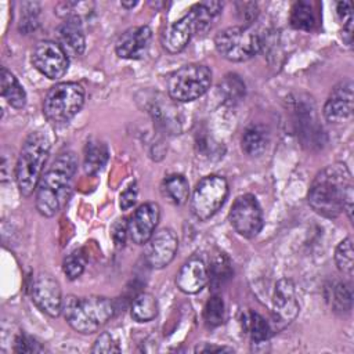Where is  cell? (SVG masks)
<instances>
[{
  "mask_svg": "<svg viewBox=\"0 0 354 354\" xmlns=\"http://www.w3.org/2000/svg\"><path fill=\"white\" fill-rule=\"evenodd\" d=\"M351 194H354V184L348 167L344 163H333L317 173L307 201L319 216L335 218L343 212L344 202Z\"/></svg>",
  "mask_w": 354,
  "mask_h": 354,
  "instance_id": "cell-1",
  "label": "cell"
},
{
  "mask_svg": "<svg viewBox=\"0 0 354 354\" xmlns=\"http://www.w3.org/2000/svg\"><path fill=\"white\" fill-rule=\"evenodd\" d=\"M76 167V156L72 152H64L41 174L36 188V209L41 216L53 217L66 205Z\"/></svg>",
  "mask_w": 354,
  "mask_h": 354,
  "instance_id": "cell-2",
  "label": "cell"
},
{
  "mask_svg": "<svg viewBox=\"0 0 354 354\" xmlns=\"http://www.w3.org/2000/svg\"><path fill=\"white\" fill-rule=\"evenodd\" d=\"M223 3L202 1L192 6L180 19L170 24L162 33V46L170 54L183 51L195 33L206 32L221 12Z\"/></svg>",
  "mask_w": 354,
  "mask_h": 354,
  "instance_id": "cell-3",
  "label": "cell"
},
{
  "mask_svg": "<svg viewBox=\"0 0 354 354\" xmlns=\"http://www.w3.org/2000/svg\"><path fill=\"white\" fill-rule=\"evenodd\" d=\"M50 148V140L40 131H33L25 138L15 166V181L22 196L28 198L36 191Z\"/></svg>",
  "mask_w": 354,
  "mask_h": 354,
  "instance_id": "cell-4",
  "label": "cell"
},
{
  "mask_svg": "<svg viewBox=\"0 0 354 354\" xmlns=\"http://www.w3.org/2000/svg\"><path fill=\"white\" fill-rule=\"evenodd\" d=\"M113 303L104 296H68L62 304L66 322L79 333L97 332L113 315Z\"/></svg>",
  "mask_w": 354,
  "mask_h": 354,
  "instance_id": "cell-5",
  "label": "cell"
},
{
  "mask_svg": "<svg viewBox=\"0 0 354 354\" xmlns=\"http://www.w3.org/2000/svg\"><path fill=\"white\" fill-rule=\"evenodd\" d=\"M84 104V88L75 82H62L53 86L43 101V113L51 123L69 122Z\"/></svg>",
  "mask_w": 354,
  "mask_h": 354,
  "instance_id": "cell-6",
  "label": "cell"
},
{
  "mask_svg": "<svg viewBox=\"0 0 354 354\" xmlns=\"http://www.w3.org/2000/svg\"><path fill=\"white\" fill-rule=\"evenodd\" d=\"M212 84V71L202 64H188L173 72L167 93L173 101L189 102L202 97Z\"/></svg>",
  "mask_w": 354,
  "mask_h": 354,
  "instance_id": "cell-7",
  "label": "cell"
},
{
  "mask_svg": "<svg viewBox=\"0 0 354 354\" xmlns=\"http://www.w3.org/2000/svg\"><path fill=\"white\" fill-rule=\"evenodd\" d=\"M261 37L249 26H230L218 32L214 46L218 54L232 62H242L253 58L261 48Z\"/></svg>",
  "mask_w": 354,
  "mask_h": 354,
  "instance_id": "cell-8",
  "label": "cell"
},
{
  "mask_svg": "<svg viewBox=\"0 0 354 354\" xmlns=\"http://www.w3.org/2000/svg\"><path fill=\"white\" fill-rule=\"evenodd\" d=\"M227 196V180L217 174L206 176L196 184L192 192L191 212L198 220L206 221L218 212V209L224 205Z\"/></svg>",
  "mask_w": 354,
  "mask_h": 354,
  "instance_id": "cell-9",
  "label": "cell"
},
{
  "mask_svg": "<svg viewBox=\"0 0 354 354\" xmlns=\"http://www.w3.org/2000/svg\"><path fill=\"white\" fill-rule=\"evenodd\" d=\"M230 223L243 238H253L261 231L263 212L254 195L245 194L235 199L230 210Z\"/></svg>",
  "mask_w": 354,
  "mask_h": 354,
  "instance_id": "cell-10",
  "label": "cell"
},
{
  "mask_svg": "<svg viewBox=\"0 0 354 354\" xmlns=\"http://www.w3.org/2000/svg\"><path fill=\"white\" fill-rule=\"evenodd\" d=\"M33 66L51 80L61 79L69 66V57L61 46L51 40H40L32 50Z\"/></svg>",
  "mask_w": 354,
  "mask_h": 354,
  "instance_id": "cell-11",
  "label": "cell"
},
{
  "mask_svg": "<svg viewBox=\"0 0 354 354\" xmlns=\"http://www.w3.org/2000/svg\"><path fill=\"white\" fill-rule=\"evenodd\" d=\"M30 293L33 303L47 315L58 317L62 313L64 300L61 286L53 275L47 272L37 274L33 278Z\"/></svg>",
  "mask_w": 354,
  "mask_h": 354,
  "instance_id": "cell-12",
  "label": "cell"
},
{
  "mask_svg": "<svg viewBox=\"0 0 354 354\" xmlns=\"http://www.w3.org/2000/svg\"><path fill=\"white\" fill-rule=\"evenodd\" d=\"M178 249V239L173 230L162 228L149 238L145 248V260L152 268H163L170 264Z\"/></svg>",
  "mask_w": 354,
  "mask_h": 354,
  "instance_id": "cell-13",
  "label": "cell"
},
{
  "mask_svg": "<svg viewBox=\"0 0 354 354\" xmlns=\"http://www.w3.org/2000/svg\"><path fill=\"white\" fill-rule=\"evenodd\" d=\"M353 88L354 84L351 79H346L332 88L324 105V116L328 122L343 123L353 116Z\"/></svg>",
  "mask_w": 354,
  "mask_h": 354,
  "instance_id": "cell-14",
  "label": "cell"
},
{
  "mask_svg": "<svg viewBox=\"0 0 354 354\" xmlns=\"http://www.w3.org/2000/svg\"><path fill=\"white\" fill-rule=\"evenodd\" d=\"M160 218V207L155 202L141 205L127 221L130 239L137 245H145L153 235Z\"/></svg>",
  "mask_w": 354,
  "mask_h": 354,
  "instance_id": "cell-15",
  "label": "cell"
},
{
  "mask_svg": "<svg viewBox=\"0 0 354 354\" xmlns=\"http://www.w3.org/2000/svg\"><path fill=\"white\" fill-rule=\"evenodd\" d=\"M300 306L296 297L295 285L290 279L282 278L275 283L272 295V313L277 324L288 325L299 314Z\"/></svg>",
  "mask_w": 354,
  "mask_h": 354,
  "instance_id": "cell-16",
  "label": "cell"
},
{
  "mask_svg": "<svg viewBox=\"0 0 354 354\" xmlns=\"http://www.w3.org/2000/svg\"><path fill=\"white\" fill-rule=\"evenodd\" d=\"M151 39L152 30L149 26H133L119 36L115 46L116 54L124 59H140L147 54Z\"/></svg>",
  "mask_w": 354,
  "mask_h": 354,
  "instance_id": "cell-17",
  "label": "cell"
},
{
  "mask_svg": "<svg viewBox=\"0 0 354 354\" xmlns=\"http://www.w3.org/2000/svg\"><path fill=\"white\" fill-rule=\"evenodd\" d=\"M209 281V267L199 256L188 259L180 268L176 277L177 288L187 293H198Z\"/></svg>",
  "mask_w": 354,
  "mask_h": 354,
  "instance_id": "cell-18",
  "label": "cell"
},
{
  "mask_svg": "<svg viewBox=\"0 0 354 354\" xmlns=\"http://www.w3.org/2000/svg\"><path fill=\"white\" fill-rule=\"evenodd\" d=\"M58 44L68 57H79L86 48L84 30L80 18H66L57 29Z\"/></svg>",
  "mask_w": 354,
  "mask_h": 354,
  "instance_id": "cell-19",
  "label": "cell"
},
{
  "mask_svg": "<svg viewBox=\"0 0 354 354\" xmlns=\"http://www.w3.org/2000/svg\"><path fill=\"white\" fill-rule=\"evenodd\" d=\"M270 141V134L266 126L252 124L242 136V151L253 158L263 155L267 149Z\"/></svg>",
  "mask_w": 354,
  "mask_h": 354,
  "instance_id": "cell-20",
  "label": "cell"
},
{
  "mask_svg": "<svg viewBox=\"0 0 354 354\" xmlns=\"http://www.w3.org/2000/svg\"><path fill=\"white\" fill-rule=\"evenodd\" d=\"M1 95L15 109H21L26 104V93L18 79L6 66L1 68Z\"/></svg>",
  "mask_w": 354,
  "mask_h": 354,
  "instance_id": "cell-21",
  "label": "cell"
},
{
  "mask_svg": "<svg viewBox=\"0 0 354 354\" xmlns=\"http://www.w3.org/2000/svg\"><path fill=\"white\" fill-rule=\"evenodd\" d=\"M162 195L173 205H183L189 195V184L183 174H170L160 184Z\"/></svg>",
  "mask_w": 354,
  "mask_h": 354,
  "instance_id": "cell-22",
  "label": "cell"
},
{
  "mask_svg": "<svg viewBox=\"0 0 354 354\" xmlns=\"http://www.w3.org/2000/svg\"><path fill=\"white\" fill-rule=\"evenodd\" d=\"M241 322H242L243 330L246 332V335H249L253 343H257V344L264 343L271 336L270 324L266 321L264 317H261L256 311H252V310L245 311L242 314Z\"/></svg>",
  "mask_w": 354,
  "mask_h": 354,
  "instance_id": "cell-23",
  "label": "cell"
},
{
  "mask_svg": "<svg viewBox=\"0 0 354 354\" xmlns=\"http://www.w3.org/2000/svg\"><path fill=\"white\" fill-rule=\"evenodd\" d=\"M108 160V148L98 140H90L84 148V171L87 174H95L100 171Z\"/></svg>",
  "mask_w": 354,
  "mask_h": 354,
  "instance_id": "cell-24",
  "label": "cell"
},
{
  "mask_svg": "<svg viewBox=\"0 0 354 354\" xmlns=\"http://www.w3.org/2000/svg\"><path fill=\"white\" fill-rule=\"evenodd\" d=\"M159 311L158 300L151 293L138 295L131 304V318L137 322H148L152 321Z\"/></svg>",
  "mask_w": 354,
  "mask_h": 354,
  "instance_id": "cell-25",
  "label": "cell"
},
{
  "mask_svg": "<svg viewBox=\"0 0 354 354\" xmlns=\"http://www.w3.org/2000/svg\"><path fill=\"white\" fill-rule=\"evenodd\" d=\"M290 25L299 30H311L315 25L313 7L307 1H297L290 10Z\"/></svg>",
  "mask_w": 354,
  "mask_h": 354,
  "instance_id": "cell-26",
  "label": "cell"
},
{
  "mask_svg": "<svg viewBox=\"0 0 354 354\" xmlns=\"http://www.w3.org/2000/svg\"><path fill=\"white\" fill-rule=\"evenodd\" d=\"M232 275V268L228 257L224 253H218L209 268V281L213 289L220 288L225 281H228Z\"/></svg>",
  "mask_w": 354,
  "mask_h": 354,
  "instance_id": "cell-27",
  "label": "cell"
},
{
  "mask_svg": "<svg viewBox=\"0 0 354 354\" xmlns=\"http://www.w3.org/2000/svg\"><path fill=\"white\" fill-rule=\"evenodd\" d=\"M335 263L340 272L346 274L347 277L353 275L354 270V250H353V239L347 236L343 239L335 250Z\"/></svg>",
  "mask_w": 354,
  "mask_h": 354,
  "instance_id": "cell-28",
  "label": "cell"
},
{
  "mask_svg": "<svg viewBox=\"0 0 354 354\" xmlns=\"http://www.w3.org/2000/svg\"><path fill=\"white\" fill-rule=\"evenodd\" d=\"M174 111H177L173 105L165 102H152L149 106V112L155 120V123L169 131L177 130V120L174 119Z\"/></svg>",
  "mask_w": 354,
  "mask_h": 354,
  "instance_id": "cell-29",
  "label": "cell"
},
{
  "mask_svg": "<svg viewBox=\"0 0 354 354\" xmlns=\"http://www.w3.org/2000/svg\"><path fill=\"white\" fill-rule=\"evenodd\" d=\"M326 299L335 311H348L351 308V290L343 282H335L328 288Z\"/></svg>",
  "mask_w": 354,
  "mask_h": 354,
  "instance_id": "cell-30",
  "label": "cell"
},
{
  "mask_svg": "<svg viewBox=\"0 0 354 354\" xmlns=\"http://www.w3.org/2000/svg\"><path fill=\"white\" fill-rule=\"evenodd\" d=\"M224 315H225V310H224V301L221 296L213 295L206 301L203 308V318L206 325L210 328L220 326L224 322Z\"/></svg>",
  "mask_w": 354,
  "mask_h": 354,
  "instance_id": "cell-31",
  "label": "cell"
},
{
  "mask_svg": "<svg viewBox=\"0 0 354 354\" xmlns=\"http://www.w3.org/2000/svg\"><path fill=\"white\" fill-rule=\"evenodd\" d=\"M220 91L223 93L227 102L234 104L245 95V83L238 75L230 73L224 77L223 83L220 84Z\"/></svg>",
  "mask_w": 354,
  "mask_h": 354,
  "instance_id": "cell-32",
  "label": "cell"
},
{
  "mask_svg": "<svg viewBox=\"0 0 354 354\" xmlns=\"http://www.w3.org/2000/svg\"><path fill=\"white\" fill-rule=\"evenodd\" d=\"M336 12L343 26V41L351 46L353 41V6L350 1H339L336 4Z\"/></svg>",
  "mask_w": 354,
  "mask_h": 354,
  "instance_id": "cell-33",
  "label": "cell"
},
{
  "mask_svg": "<svg viewBox=\"0 0 354 354\" xmlns=\"http://www.w3.org/2000/svg\"><path fill=\"white\" fill-rule=\"evenodd\" d=\"M84 266H86L84 254L82 253V250H75L64 259L62 270H64L65 275L71 281H73L82 275V272L84 271Z\"/></svg>",
  "mask_w": 354,
  "mask_h": 354,
  "instance_id": "cell-34",
  "label": "cell"
},
{
  "mask_svg": "<svg viewBox=\"0 0 354 354\" xmlns=\"http://www.w3.org/2000/svg\"><path fill=\"white\" fill-rule=\"evenodd\" d=\"M91 351L93 353H119L120 347L118 346V342L113 339L112 335L104 332L97 337Z\"/></svg>",
  "mask_w": 354,
  "mask_h": 354,
  "instance_id": "cell-35",
  "label": "cell"
},
{
  "mask_svg": "<svg viewBox=\"0 0 354 354\" xmlns=\"http://www.w3.org/2000/svg\"><path fill=\"white\" fill-rule=\"evenodd\" d=\"M14 350L17 353H40L44 348L40 346V343L36 339H33L28 335H19L15 339Z\"/></svg>",
  "mask_w": 354,
  "mask_h": 354,
  "instance_id": "cell-36",
  "label": "cell"
},
{
  "mask_svg": "<svg viewBox=\"0 0 354 354\" xmlns=\"http://www.w3.org/2000/svg\"><path fill=\"white\" fill-rule=\"evenodd\" d=\"M137 194H138V189H137V184L133 183L130 184L120 195V209L122 210H127L130 209L134 203H136V199H137Z\"/></svg>",
  "mask_w": 354,
  "mask_h": 354,
  "instance_id": "cell-37",
  "label": "cell"
},
{
  "mask_svg": "<svg viewBox=\"0 0 354 354\" xmlns=\"http://www.w3.org/2000/svg\"><path fill=\"white\" fill-rule=\"evenodd\" d=\"M129 235V230H127V223L126 220H118V223L113 225L112 228V238L113 242L118 248L124 246L126 242V236Z\"/></svg>",
  "mask_w": 354,
  "mask_h": 354,
  "instance_id": "cell-38",
  "label": "cell"
},
{
  "mask_svg": "<svg viewBox=\"0 0 354 354\" xmlns=\"http://www.w3.org/2000/svg\"><path fill=\"white\" fill-rule=\"evenodd\" d=\"M195 351L196 353H232L234 348L232 347H227V346H216V344L203 343L201 346H196Z\"/></svg>",
  "mask_w": 354,
  "mask_h": 354,
  "instance_id": "cell-39",
  "label": "cell"
},
{
  "mask_svg": "<svg viewBox=\"0 0 354 354\" xmlns=\"http://www.w3.org/2000/svg\"><path fill=\"white\" fill-rule=\"evenodd\" d=\"M137 4V1H122V6L126 8H133Z\"/></svg>",
  "mask_w": 354,
  "mask_h": 354,
  "instance_id": "cell-40",
  "label": "cell"
}]
</instances>
